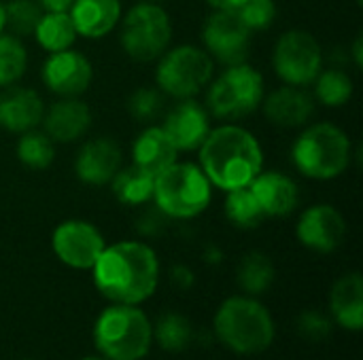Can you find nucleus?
Listing matches in <instances>:
<instances>
[{
	"mask_svg": "<svg viewBox=\"0 0 363 360\" xmlns=\"http://www.w3.org/2000/svg\"><path fill=\"white\" fill-rule=\"evenodd\" d=\"M96 289L111 301L138 306L147 301L160 284V261L145 242H117L104 246L91 267Z\"/></svg>",
	"mask_w": 363,
	"mask_h": 360,
	"instance_id": "nucleus-1",
	"label": "nucleus"
},
{
	"mask_svg": "<svg viewBox=\"0 0 363 360\" xmlns=\"http://www.w3.org/2000/svg\"><path fill=\"white\" fill-rule=\"evenodd\" d=\"M200 151V168L215 189L234 191L249 187L264 168L257 138L240 125H221L208 132Z\"/></svg>",
	"mask_w": 363,
	"mask_h": 360,
	"instance_id": "nucleus-2",
	"label": "nucleus"
},
{
	"mask_svg": "<svg viewBox=\"0 0 363 360\" xmlns=\"http://www.w3.org/2000/svg\"><path fill=\"white\" fill-rule=\"evenodd\" d=\"M353 159V144L347 132L332 123L308 125L294 142L291 161L296 170L313 180L342 176Z\"/></svg>",
	"mask_w": 363,
	"mask_h": 360,
	"instance_id": "nucleus-3",
	"label": "nucleus"
},
{
	"mask_svg": "<svg viewBox=\"0 0 363 360\" xmlns=\"http://www.w3.org/2000/svg\"><path fill=\"white\" fill-rule=\"evenodd\" d=\"M215 335L232 352L251 356L268 350L274 339V323L257 299L230 297L215 314Z\"/></svg>",
	"mask_w": 363,
	"mask_h": 360,
	"instance_id": "nucleus-4",
	"label": "nucleus"
},
{
	"mask_svg": "<svg viewBox=\"0 0 363 360\" xmlns=\"http://www.w3.org/2000/svg\"><path fill=\"white\" fill-rule=\"evenodd\" d=\"M94 342L106 360H140L153 342V325L136 306L113 303L94 325Z\"/></svg>",
	"mask_w": 363,
	"mask_h": 360,
	"instance_id": "nucleus-5",
	"label": "nucleus"
},
{
	"mask_svg": "<svg viewBox=\"0 0 363 360\" xmlns=\"http://www.w3.org/2000/svg\"><path fill=\"white\" fill-rule=\"evenodd\" d=\"M213 199V185L198 163L174 161L155 176L153 202L164 216L187 221L200 216Z\"/></svg>",
	"mask_w": 363,
	"mask_h": 360,
	"instance_id": "nucleus-6",
	"label": "nucleus"
},
{
	"mask_svg": "<svg viewBox=\"0 0 363 360\" xmlns=\"http://www.w3.org/2000/svg\"><path fill=\"white\" fill-rule=\"evenodd\" d=\"M264 100V76L245 64L228 66L206 93V110L215 119L238 121L259 108Z\"/></svg>",
	"mask_w": 363,
	"mask_h": 360,
	"instance_id": "nucleus-7",
	"label": "nucleus"
},
{
	"mask_svg": "<svg viewBox=\"0 0 363 360\" xmlns=\"http://www.w3.org/2000/svg\"><path fill=\"white\" fill-rule=\"evenodd\" d=\"M157 59L155 83L164 95H172L177 100L194 98L211 83L215 74L213 57L194 45L166 49Z\"/></svg>",
	"mask_w": 363,
	"mask_h": 360,
	"instance_id": "nucleus-8",
	"label": "nucleus"
},
{
	"mask_svg": "<svg viewBox=\"0 0 363 360\" xmlns=\"http://www.w3.org/2000/svg\"><path fill=\"white\" fill-rule=\"evenodd\" d=\"M170 38V17L155 2H138L121 19V47L136 62L157 59L168 49Z\"/></svg>",
	"mask_w": 363,
	"mask_h": 360,
	"instance_id": "nucleus-9",
	"label": "nucleus"
},
{
	"mask_svg": "<svg viewBox=\"0 0 363 360\" xmlns=\"http://www.w3.org/2000/svg\"><path fill=\"white\" fill-rule=\"evenodd\" d=\"M272 68L285 85H313L323 70V49L311 32L289 30L274 45Z\"/></svg>",
	"mask_w": 363,
	"mask_h": 360,
	"instance_id": "nucleus-10",
	"label": "nucleus"
},
{
	"mask_svg": "<svg viewBox=\"0 0 363 360\" xmlns=\"http://www.w3.org/2000/svg\"><path fill=\"white\" fill-rule=\"evenodd\" d=\"M251 34L236 11H215L202 25L204 51L225 68L245 64L251 49Z\"/></svg>",
	"mask_w": 363,
	"mask_h": 360,
	"instance_id": "nucleus-11",
	"label": "nucleus"
},
{
	"mask_svg": "<svg viewBox=\"0 0 363 360\" xmlns=\"http://www.w3.org/2000/svg\"><path fill=\"white\" fill-rule=\"evenodd\" d=\"M106 242L102 233L87 221L70 219L60 223L51 236V248L55 257L72 269H91L102 255Z\"/></svg>",
	"mask_w": 363,
	"mask_h": 360,
	"instance_id": "nucleus-12",
	"label": "nucleus"
},
{
	"mask_svg": "<svg viewBox=\"0 0 363 360\" xmlns=\"http://www.w3.org/2000/svg\"><path fill=\"white\" fill-rule=\"evenodd\" d=\"M40 79L51 93L60 98H79L89 89L94 81V68L83 53L66 49L49 53V57L43 62Z\"/></svg>",
	"mask_w": 363,
	"mask_h": 360,
	"instance_id": "nucleus-13",
	"label": "nucleus"
},
{
	"mask_svg": "<svg viewBox=\"0 0 363 360\" xmlns=\"http://www.w3.org/2000/svg\"><path fill=\"white\" fill-rule=\"evenodd\" d=\"M296 236L315 252H334L347 238V221L334 206L317 204L300 214Z\"/></svg>",
	"mask_w": 363,
	"mask_h": 360,
	"instance_id": "nucleus-14",
	"label": "nucleus"
},
{
	"mask_svg": "<svg viewBox=\"0 0 363 360\" xmlns=\"http://www.w3.org/2000/svg\"><path fill=\"white\" fill-rule=\"evenodd\" d=\"M162 129L174 144L177 153L198 151L211 132L208 110L191 98L181 100L166 115Z\"/></svg>",
	"mask_w": 363,
	"mask_h": 360,
	"instance_id": "nucleus-15",
	"label": "nucleus"
},
{
	"mask_svg": "<svg viewBox=\"0 0 363 360\" xmlns=\"http://www.w3.org/2000/svg\"><path fill=\"white\" fill-rule=\"evenodd\" d=\"M121 149L113 138H96L85 142L74 159V174L81 182L104 187L121 168Z\"/></svg>",
	"mask_w": 363,
	"mask_h": 360,
	"instance_id": "nucleus-16",
	"label": "nucleus"
},
{
	"mask_svg": "<svg viewBox=\"0 0 363 360\" xmlns=\"http://www.w3.org/2000/svg\"><path fill=\"white\" fill-rule=\"evenodd\" d=\"M45 115V102L30 87H2L0 91V127L11 134L36 129Z\"/></svg>",
	"mask_w": 363,
	"mask_h": 360,
	"instance_id": "nucleus-17",
	"label": "nucleus"
},
{
	"mask_svg": "<svg viewBox=\"0 0 363 360\" xmlns=\"http://www.w3.org/2000/svg\"><path fill=\"white\" fill-rule=\"evenodd\" d=\"M45 134L57 144H70L81 140L91 127V110L79 98H62L45 110Z\"/></svg>",
	"mask_w": 363,
	"mask_h": 360,
	"instance_id": "nucleus-18",
	"label": "nucleus"
},
{
	"mask_svg": "<svg viewBox=\"0 0 363 360\" xmlns=\"http://www.w3.org/2000/svg\"><path fill=\"white\" fill-rule=\"evenodd\" d=\"M249 187L255 193L266 219L289 216L300 204V187L294 178H289L283 172L262 170Z\"/></svg>",
	"mask_w": 363,
	"mask_h": 360,
	"instance_id": "nucleus-19",
	"label": "nucleus"
},
{
	"mask_svg": "<svg viewBox=\"0 0 363 360\" xmlns=\"http://www.w3.org/2000/svg\"><path fill=\"white\" fill-rule=\"evenodd\" d=\"M315 112V100L302 87L285 85L264 100V115L277 127H302Z\"/></svg>",
	"mask_w": 363,
	"mask_h": 360,
	"instance_id": "nucleus-20",
	"label": "nucleus"
},
{
	"mask_svg": "<svg viewBox=\"0 0 363 360\" xmlns=\"http://www.w3.org/2000/svg\"><path fill=\"white\" fill-rule=\"evenodd\" d=\"M121 0H74L68 15L79 36L98 40L121 21Z\"/></svg>",
	"mask_w": 363,
	"mask_h": 360,
	"instance_id": "nucleus-21",
	"label": "nucleus"
},
{
	"mask_svg": "<svg viewBox=\"0 0 363 360\" xmlns=\"http://www.w3.org/2000/svg\"><path fill=\"white\" fill-rule=\"evenodd\" d=\"M177 161V149L160 125L145 127L132 144V163L153 176Z\"/></svg>",
	"mask_w": 363,
	"mask_h": 360,
	"instance_id": "nucleus-22",
	"label": "nucleus"
},
{
	"mask_svg": "<svg viewBox=\"0 0 363 360\" xmlns=\"http://www.w3.org/2000/svg\"><path fill=\"white\" fill-rule=\"evenodd\" d=\"M330 308L336 323L349 331L363 327V278L359 274L342 276L330 293Z\"/></svg>",
	"mask_w": 363,
	"mask_h": 360,
	"instance_id": "nucleus-23",
	"label": "nucleus"
},
{
	"mask_svg": "<svg viewBox=\"0 0 363 360\" xmlns=\"http://www.w3.org/2000/svg\"><path fill=\"white\" fill-rule=\"evenodd\" d=\"M32 36L36 38L40 49H45L47 53L72 49L74 40L79 38L68 11H45Z\"/></svg>",
	"mask_w": 363,
	"mask_h": 360,
	"instance_id": "nucleus-24",
	"label": "nucleus"
},
{
	"mask_svg": "<svg viewBox=\"0 0 363 360\" xmlns=\"http://www.w3.org/2000/svg\"><path fill=\"white\" fill-rule=\"evenodd\" d=\"M153 185H155V176L136 168L134 163L128 168H119V172L111 180L113 195L123 206H143L151 202Z\"/></svg>",
	"mask_w": 363,
	"mask_h": 360,
	"instance_id": "nucleus-25",
	"label": "nucleus"
},
{
	"mask_svg": "<svg viewBox=\"0 0 363 360\" xmlns=\"http://www.w3.org/2000/svg\"><path fill=\"white\" fill-rule=\"evenodd\" d=\"M223 210H225L228 221L238 229H255L266 221V214H264L255 193L251 191V187L228 191Z\"/></svg>",
	"mask_w": 363,
	"mask_h": 360,
	"instance_id": "nucleus-26",
	"label": "nucleus"
},
{
	"mask_svg": "<svg viewBox=\"0 0 363 360\" xmlns=\"http://www.w3.org/2000/svg\"><path fill=\"white\" fill-rule=\"evenodd\" d=\"M236 278H238V286L245 293L262 295L274 282V265L264 252H249L247 257H242Z\"/></svg>",
	"mask_w": 363,
	"mask_h": 360,
	"instance_id": "nucleus-27",
	"label": "nucleus"
},
{
	"mask_svg": "<svg viewBox=\"0 0 363 360\" xmlns=\"http://www.w3.org/2000/svg\"><path fill=\"white\" fill-rule=\"evenodd\" d=\"M28 68V49L19 36L0 32V89L17 85Z\"/></svg>",
	"mask_w": 363,
	"mask_h": 360,
	"instance_id": "nucleus-28",
	"label": "nucleus"
},
{
	"mask_svg": "<svg viewBox=\"0 0 363 360\" xmlns=\"http://www.w3.org/2000/svg\"><path fill=\"white\" fill-rule=\"evenodd\" d=\"M17 159L32 170H47L55 159V142L38 129L23 132L15 146Z\"/></svg>",
	"mask_w": 363,
	"mask_h": 360,
	"instance_id": "nucleus-29",
	"label": "nucleus"
},
{
	"mask_svg": "<svg viewBox=\"0 0 363 360\" xmlns=\"http://www.w3.org/2000/svg\"><path fill=\"white\" fill-rule=\"evenodd\" d=\"M353 79L338 68L321 70L315 79V98L330 108H340L353 98Z\"/></svg>",
	"mask_w": 363,
	"mask_h": 360,
	"instance_id": "nucleus-30",
	"label": "nucleus"
},
{
	"mask_svg": "<svg viewBox=\"0 0 363 360\" xmlns=\"http://www.w3.org/2000/svg\"><path fill=\"white\" fill-rule=\"evenodd\" d=\"M191 337H194V331H191L189 320L177 312L164 314L153 327V339L166 352H183L189 346Z\"/></svg>",
	"mask_w": 363,
	"mask_h": 360,
	"instance_id": "nucleus-31",
	"label": "nucleus"
},
{
	"mask_svg": "<svg viewBox=\"0 0 363 360\" xmlns=\"http://www.w3.org/2000/svg\"><path fill=\"white\" fill-rule=\"evenodd\" d=\"M43 13L36 0H9L4 4V28L15 36H32Z\"/></svg>",
	"mask_w": 363,
	"mask_h": 360,
	"instance_id": "nucleus-32",
	"label": "nucleus"
},
{
	"mask_svg": "<svg viewBox=\"0 0 363 360\" xmlns=\"http://www.w3.org/2000/svg\"><path fill=\"white\" fill-rule=\"evenodd\" d=\"M166 98L160 89L153 87H140L136 89L130 100H128V110L136 121H153L157 119V115L164 110Z\"/></svg>",
	"mask_w": 363,
	"mask_h": 360,
	"instance_id": "nucleus-33",
	"label": "nucleus"
},
{
	"mask_svg": "<svg viewBox=\"0 0 363 360\" xmlns=\"http://www.w3.org/2000/svg\"><path fill=\"white\" fill-rule=\"evenodd\" d=\"M236 15L251 32L268 30L277 19V4L274 0H245L236 8Z\"/></svg>",
	"mask_w": 363,
	"mask_h": 360,
	"instance_id": "nucleus-34",
	"label": "nucleus"
},
{
	"mask_svg": "<svg viewBox=\"0 0 363 360\" xmlns=\"http://www.w3.org/2000/svg\"><path fill=\"white\" fill-rule=\"evenodd\" d=\"M298 329H300L302 337H306L311 342H319V339H325L332 333V320L323 312L308 310V312H304L300 316Z\"/></svg>",
	"mask_w": 363,
	"mask_h": 360,
	"instance_id": "nucleus-35",
	"label": "nucleus"
},
{
	"mask_svg": "<svg viewBox=\"0 0 363 360\" xmlns=\"http://www.w3.org/2000/svg\"><path fill=\"white\" fill-rule=\"evenodd\" d=\"M172 282H174L179 289H189V286L194 284V274H191V269L185 267V265H177V267L172 269Z\"/></svg>",
	"mask_w": 363,
	"mask_h": 360,
	"instance_id": "nucleus-36",
	"label": "nucleus"
},
{
	"mask_svg": "<svg viewBox=\"0 0 363 360\" xmlns=\"http://www.w3.org/2000/svg\"><path fill=\"white\" fill-rule=\"evenodd\" d=\"M43 11H68L74 0H36Z\"/></svg>",
	"mask_w": 363,
	"mask_h": 360,
	"instance_id": "nucleus-37",
	"label": "nucleus"
},
{
	"mask_svg": "<svg viewBox=\"0 0 363 360\" xmlns=\"http://www.w3.org/2000/svg\"><path fill=\"white\" fill-rule=\"evenodd\" d=\"M242 2L245 0H206V4L215 11H236Z\"/></svg>",
	"mask_w": 363,
	"mask_h": 360,
	"instance_id": "nucleus-38",
	"label": "nucleus"
},
{
	"mask_svg": "<svg viewBox=\"0 0 363 360\" xmlns=\"http://www.w3.org/2000/svg\"><path fill=\"white\" fill-rule=\"evenodd\" d=\"M353 57H355V66L362 68L363 66V42L362 36L355 38V45H353Z\"/></svg>",
	"mask_w": 363,
	"mask_h": 360,
	"instance_id": "nucleus-39",
	"label": "nucleus"
},
{
	"mask_svg": "<svg viewBox=\"0 0 363 360\" xmlns=\"http://www.w3.org/2000/svg\"><path fill=\"white\" fill-rule=\"evenodd\" d=\"M4 2H0V32H4Z\"/></svg>",
	"mask_w": 363,
	"mask_h": 360,
	"instance_id": "nucleus-40",
	"label": "nucleus"
},
{
	"mask_svg": "<svg viewBox=\"0 0 363 360\" xmlns=\"http://www.w3.org/2000/svg\"><path fill=\"white\" fill-rule=\"evenodd\" d=\"M81 360H106L104 356H87V359H81Z\"/></svg>",
	"mask_w": 363,
	"mask_h": 360,
	"instance_id": "nucleus-41",
	"label": "nucleus"
},
{
	"mask_svg": "<svg viewBox=\"0 0 363 360\" xmlns=\"http://www.w3.org/2000/svg\"><path fill=\"white\" fill-rule=\"evenodd\" d=\"M147 2H155V0H147Z\"/></svg>",
	"mask_w": 363,
	"mask_h": 360,
	"instance_id": "nucleus-42",
	"label": "nucleus"
}]
</instances>
